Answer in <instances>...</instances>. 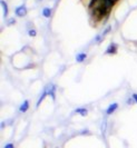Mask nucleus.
<instances>
[{
    "label": "nucleus",
    "mask_w": 137,
    "mask_h": 148,
    "mask_svg": "<svg viewBox=\"0 0 137 148\" xmlns=\"http://www.w3.org/2000/svg\"><path fill=\"white\" fill-rule=\"evenodd\" d=\"M115 0H92L89 6L91 16L95 18H101L110 11Z\"/></svg>",
    "instance_id": "1"
},
{
    "label": "nucleus",
    "mask_w": 137,
    "mask_h": 148,
    "mask_svg": "<svg viewBox=\"0 0 137 148\" xmlns=\"http://www.w3.org/2000/svg\"><path fill=\"white\" fill-rule=\"evenodd\" d=\"M110 30H112V27H110V26H107L105 29L103 30L101 32H99L98 35L95 37V39H94V42H96V44L101 42V41H103V39L106 37V35L109 32V31H110Z\"/></svg>",
    "instance_id": "2"
},
{
    "label": "nucleus",
    "mask_w": 137,
    "mask_h": 148,
    "mask_svg": "<svg viewBox=\"0 0 137 148\" xmlns=\"http://www.w3.org/2000/svg\"><path fill=\"white\" fill-rule=\"evenodd\" d=\"M15 12H16V15L18 16V17H25V16H26V14H27V8H26V6H25V5H23V6H19L18 8H16Z\"/></svg>",
    "instance_id": "3"
},
{
    "label": "nucleus",
    "mask_w": 137,
    "mask_h": 148,
    "mask_svg": "<svg viewBox=\"0 0 137 148\" xmlns=\"http://www.w3.org/2000/svg\"><path fill=\"white\" fill-rule=\"evenodd\" d=\"M116 51H117V46L115 44H110L107 47L105 53H107V55H113V53H116Z\"/></svg>",
    "instance_id": "4"
},
{
    "label": "nucleus",
    "mask_w": 137,
    "mask_h": 148,
    "mask_svg": "<svg viewBox=\"0 0 137 148\" xmlns=\"http://www.w3.org/2000/svg\"><path fill=\"white\" fill-rule=\"evenodd\" d=\"M46 96H48V91H47V89L46 88H44L42 92H41L40 96H39V99H38V101H37V104H36V107H39V106H40V104L42 103V100L46 98Z\"/></svg>",
    "instance_id": "5"
},
{
    "label": "nucleus",
    "mask_w": 137,
    "mask_h": 148,
    "mask_svg": "<svg viewBox=\"0 0 137 148\" xmlns=\"http://www.w3.org/2000/svg\"><path fill=\"white\" fill-rule=\"evenodd\" d=\"M117 108H118V104H117V103H114V104L109 105L108 108L106 109V115H112Z\"/></svg>",
    "instance_id": "6"
},
{
    "label": "nucleus",
    "mask_w": 137,
    "mask_h": 148,
    "mask_svg": "<svg viewBox=\"0 0 137 148\" xmlns=\"http://www.w3.org/2000/svg\"><path fill=\"white\" fill-rule=\"evenodd\" d=\"M28 109H29V101H28V100H25V101H23V104L20 105L19 111H20V112H26Z\"/></svg>",
    "instance_id": "7"
},
{
    "label": "nucleus",
    "mask_w": 137,
    "mask_h": 148,
    "mask_svg": "<svg viewBox=\"0 0 137 148\" xmlns=\"http://www.w3.org/2000/svg\"><path fill=\"white\" fill-rule=\"evenodd\" d=\"M74 112H76V114H79L80 116L85 117V116H87V114H88V110H87L86 108H84V107H80V108H77V109H75V111H74Z\"/></svg>",
    "instance_id": "8"
},
{
    "label": "nucleus",
    "mask_w": 137,
    "mask_h": 148,
    "mask_svg": "<svg viewBox=\"0 0 137 148\" xmlns=\"http://www.w3.org/2000/svg\"><path fill=\"white\" fill-rule=\"evenodd\" d=\"M86 58H87V53H85V52H79V53L76 56V61H78V62H83V61H85Z\"/></svg>",
    "instance_id": "9"
},
{
    "label": "nucleus",
    "mask_w": 137,
    "mask_h": 148,
    "mask_svg": "<svg viewBox=\"0 0 137 148\" xmlns=\"http://www.w3.org/2000/svg\"><path fill=\"white\" fill-rule=\"evenodd\" d=\"M1 7H2V11H3L2 16L6 18V17L8 16V6H7V3H6V1L1 0Z\"/></svg>",
    "instance_id": "10"
},
{
    "label": "nucleus",
    "mask_w": 137,
    "mask_h": 148,
    "mask_svg": "<svg viewBox=\"0 0 137 148\" xmlns=\"http://www.w3.org/2000/svg\"><path fill=\"white\" fill-rule=\"evenodd\" d=\"M42 16L45 17V18H49L50 16H51V9L48 7H46L42 9Z\"/></svg>",
    "instance_id": "11"
},
{
    "label": "nucleus",
    "mask_w": 137,
    "mask_h": 148,
    "mask_svg": "<svg viewBox=\"0 0 137 148\" xmlns=\"http://www.w3.org/2000/svg\"><path fill=\"white\" fill-rule=\"evenodd\" d=\"M28 35H29L30 37H35V36L37 35V31L35 29H29L28 30Z\"/></svg>",
    "instance_id": "12"
},
{
    "label": "nucleus",
    "mask_w": 137,
    "mask_h": 148,
    "mask_svg": "<svg viewBox=\"0 0 137 148\" xmlns=\"http://www.w3.org/2000/svg\"><path fill=\"white\" fill-rule=\"evenodd\" d=\"M3 148H15V146H14V144H11V143H9V144H7L6 146Z\"/></svg>",
    "instance_id": "13"
},
{
    "label": "nucleus",
    "mask_w": 137,
    "mask_h": 148,
    "mask_svg": "<svg viewBox=\"0 0 137 148\" xmlns=\"http://www.w3.org/2000/svg\"><path fill=\"white\" fill-rule=\"evenodd\" d=\"M133 99H134V101H135V103H136L137 104V94H133Z\"/></svg>",
    "instance_id": "14"
},
{
    "label": "nucleus",
    "mask_w": 137,
    "mask_h": 148,
    "mask_svg": "<svg viewBox=\"0 0 137 148\" xmlns=\"http://www.w3.org/2000/svg\"><path fill=\"white\" fill-rule=\"evenodd\" d=\"M15 22V20L14 19H11V20H9V25H11V23H14Z\"/></svg>",
    "instance_id": "15"
},
{
    "label": "nucleus",
    "mask_w": 137,
    "mask_h": 148,
    "mask_svg": "<svg viewBox=\"0 0 137 148\" xmlns=\"http://www.w3.org/2000/svg\"><path fill=\"white\" fill-rule=\"evenodd\" d=\"M39 1H40V0H39Z\"/></svg>",
    "instance_id": "16"
}]
</instances>
